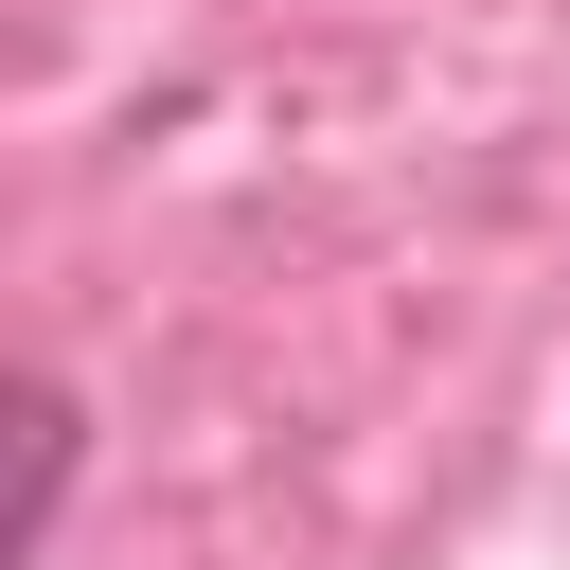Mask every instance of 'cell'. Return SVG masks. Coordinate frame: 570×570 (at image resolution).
I'll return each instance as SVG.
<instances>
[{"label":"cell","mask_w":570,"mask_h":570,"mask_svg":"<svg viewBox=\"0 0 570 570\" xmlns=\"http://www.w3.org/2000/svg\"><path fill=\"white\" fill-rule=\"evenodd\" d=\"M53 517H71V392H36V410H18V570L53 552Z\"/></svg>","instance_id":"cell-1"}]
</instances>
